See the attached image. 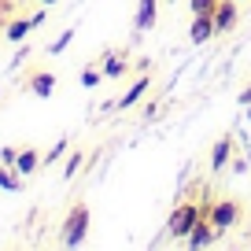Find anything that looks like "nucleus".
Listing matches in <instances>:
<instances>
[{
  "mask_svg": "<svg viewBox=\"0 0 251 251\" xmlns=\"http://www.w3.org/2000/svg\"><path fill=\"white\" fill-rule=\"evenodd\" d=\"M207 214V203H196V200H181L177 207L170 211V218H166V236L170 240H185L192 229H196V222Z\"/></svg>",
  "mask_w": 251,
  "mask_h": 251,
  "instance_id": "f257e3e1",
  "label": "nucleus"
},
{
  "mask_svg": "<svg viewBox=\"0 0 251 251\" xmlns=\"http://www.w3.org/2000/svg\"><path fill=\"white\" fill-rule=\"evenodd\" d=\"M89 222H93L89 207L85 203H74L71 211H67V218H63V226H59V244H63V248H78V244H85Z\"/></svg>",
  "mask_w": 251,
  "mask_h": 251,
  "instance_id": "f03ea898",
  "label": "nucleus"
},
{
  "mask_svg": "<svg viewBox=\"0 0 251 251\" xmlns=\"http://www.w3.org/2000/svg\"><path fill=\"white\" fill-rule=\"evenodd\" d=\"M207 218L214 222V226L226 233V229H236L240 226V218H244V203L240 200H214V203H207Z\"/></svg>",
  "mask_w": 251,
  "mask_h": 251,
  "instance_id": "7ed1b4c3",
  "label": "nucleus"
},
{
  "mask_svg": "<svg viewBox=\"0 0 251 251\" xmlns=\"http://www.w3.org/2000/svg\"><path fill=\"white\" fill-rule=\"evenodd\" d=\"M218 240H222V229L214 226V222L207 218V214H203V218L196 222V229H192V233L185 236V244H188V248H192V251H203V248H214V244H218Z\"/></svg>",
  "mask_w": 251,
  "mask_h": 251,
  "instance_id": "20e7f679",
  "label": "nucleus"
},
{
  "mask_svg": "<svg viewBox=\"0 0 251 251\" xmlns=\"http://www.w3.org/2000/svg\"><path fill=\"white\" fill-rule=\"evenodd\" d=\"M37 26H45V8H41V11H33L30 19H11V23L4 26V37H8L11 45H19V41H26L33 30H37Z\"/></svg>",
  "mask_w": 251,
  "mask_h": 251,
  "instance_id": "39448f33",
  "label": "nucleus"
},
{
  "mask_svg": "<svg viewBox=\"0 0 251 251\" xmlns=\"http://www.w3.org/2000/svg\"><path fill=\"white\" fill-rule=\"evenodd\" d=\"M148 89H151V78H148V74L133 78L129 85H126V93L115 100V107H118V111H129V107H137V103H141L144 96H148Z\"/></svg>",
  "mask_w": 251,
  "mask_h": 251,
  "instance_id": "423d86ee",
  "label": "nucleus"
},
{
  "mask_svg": "<svg viewBox=\"0 0 251 251\" xmlns=\"http://www.w3.org/2000/svg\"><path fill=\"white\" fill-rule=\"evenodd\" d=\"M236 4L240 0H218V8H214V33L236 30V23H240V8Z\"/></svg>",
  "mask_w": 251,
  "mask_h": 251,
  "instance_id": "0eeeda50",
  "label": "nucleus"
},
{
  "mask_svg": "<svg viewBox=\"0 0 251 251\" xmlns=\"http://www.w3.org/2000/svg\"><path fill=\"white\" fill-rule=\"evenodd\" d=\"M129 63H133L129 52H103L100 71H103V78H126V74H129Z\"/></svg>",
  "mask_w": 251,
  "mask_h": 251,
  "instance_id": "6e6552de",
  "label": "nucleus"
},
{
  "mask_svg": "<svg viewBox=\"0 0 251 251\" xmlns=\"http://www.w3.org/2000/svg\"><path fill=\"white\" fill-rule=\"evenodd\" d=\"M26 89H30L33 96H41V100H48V96L55 93V74L52 71H30L26 74Z\"/></svg>",
  "mask_w": 251,
  "mask_h": 251,
  "instance_id": "1a4fd4ad",
  "label": "nucleus"
},
{
  "mask_svg": "<svg viewBox=\"0 0 251 251\" xmlns=\"http://www.w3.org/2000/svg\"><path fill=\"white\" fill-rule=\"evenodd\" d=\"M211 37H218V33H214V15H192V23H188V41H192V45H207Z\"/></svg>",
  "mask_w": 251,
  "mask_h": 251,
  "instance_id": "9d476101",
  "label": "nucleus"
},
{
  "mask_svg": "<svg viewBox=\"0 0 251 251\" xmlns=\"http://www.w3.org/2000/svg\"><path fill=\"white\" fill-rule=\"evenodd\" d=\"M159 19V0H137V15H133V26L141 33H148Z\"/></svg>",
  "mask_w": 251,
  "mask_h": 251,
  "instance_id": "9b49d317",
  "label": "nucleus"
},
{
  "mask_svg": "<svg viewBox=\"0 0 251 251\" xmlns=\"http://www.w3.org/2000/svg\"><path fill=\"white\" fill-rule=\"evenodd\" d=\"M233 148H236V144H233V137H218V144H214V148H211V170L214 174H222V170H226V166H229V159H233Z\"/></svg>",
  "mask_w": 251,
  "mask_h": 251,
  "instance_id": "f8f14e48",
  "label": "nucleus"
},
{
  "mask_svg": "<svg viewBox=\"0 0 251 251\" xmlns=\"http://www.w3.org/2000/svg\"><path fill=\"white\" fill-rule=\"evenodd\" d=\"M23 185H26V177L15 170V166L0 163V188H4V192H23Z\"/></svg>",
  "mask_w": 251,
  "mask_h": 251,
  "instance_id": "ddd939ff",
  "label": "nucleus"
},
{
  "mask_svg": "<svg viewBox=\"0 0 251 251\" xmlns=\"http://www.w3.org/2000/svg\"><path fill=\"white\" fill-rule=\"evenodd\" d=\"M37 166H41V151H37V148H19V163H15V170L23 174V177L37 174Z\"/></svg>",
  "mask_w": 251,
  "mask_h": 251,
  "instance_id": "4468645a",
  "label": "nucleus"
},
{
  "mask_svg": "<svg viewBox=\"0 0 251 251\" xmlns=\"http://www.w3.org/2000/svg\"><path fill=\"white\" fill-rule=\"evenodd\" d=\"M67 151H71V137H59V141H55L52 148H48L45 155H41V166H52V163H59V159L67 155Z\"/></svg>",
  "mask_w": 251,
  "mask_h": 251,
  "instance_id": "2eb2a0df",
  "label": "nucleus"
},
{
  "mask_svg": "<svg viewBox=\"0 0 251 251\" xmlns=\"http://www.w3.org/2000/svg\"><path fill=\"white\" fill-rule=\"evenodd\" d=\"M81 166H85V151H81V148H74L71 155H67V163H63V177H67V181H71V177H78V174H81Z\"/></svg>",
  "mask_w": 251,
  "mask_h": 251,
  "instance_id": "dca6fc26",
  "label": "nucleus"
},
{
  "mask_svg": "<svg viewBox=\"0 0 251 251\" xmlns=\"http://www.w3.org/2000/svg\"><path fill=\"white\" fill-rule=\"evenodd\" d=\"M100 78H103L100 63H89L85 71H81V85H85V89H96V85H100Z\"/></svg>",
  "mask_w": 251,
  "mask_h": 251,
  "instance_id": "f3484780",
  "label": "nucleus"
},
{
  "mask_svg": "<svg viewBox=\"0 0 251 251\" xmlns=\"http://www.w3.org/2000/svg\"><path fill=\"white\" fill-rule=\"evenodd\" d=\"M71 41H74V26H67V30H63V33H59V37H55V41H52V45H48V55H59V52H63V48L71 45Z\"/></svg>",
  "mask_w": 251,
  "mask_h": 251,
  "instance_id": "a211bd4d",
  "label": "nucleus"
},
{
  "mask_svg": "<svg viewBox=\"0 0 251 251\" xmlns=\"http://www.w3.org/2000/svg\"><path fill=\"white\" fill-rule=\"evenodd\" d=\"M214 8H218V0H188L192 15H214Z\"/></svg>",
  "mask_w": 251,
  "mask_h": 251,
  "instance_id": "6ab92c4d",
  "label": "nucleus"
},
{
  "mask_svg": "<svg viewBox=\"0 0 251 251\" xmlns=\"http://www.w3.org/2000/svg\"><path fill=\"white\" fill-rule=\"evenodd\" d=\"M0 163L15 166V163H19V148H11V144H8V148H0Z\"/></svg>",
  "mask_w": 251,
  "mask_h": 251,
  "instance_id": "aec40b11",
  "label": "nucleus"
},
{
  "mask_svg": "<svg viewBox=\"0 0 251 251\" xmlns=\"http://www.w3.org/2000/svg\"><path fill=\"white\" fill-rule=\"evenodd\" d=\"M229 170H233V174H244V170H248V163H244V159H229Z\"/></svg>",
  "mask_w": 251,
  "mask_h": 251,
  "instance_id": "412c9836",
  "label": "nucleus"
},
{
  "mask_svg": "<svg viewBox=\"0 0 251 251\" xmlns=\"http://www.w3.org/2000/svg\"><path fill=\"white\" fill-rule=\"evenodd\" d=\"M236 100H240V107H248V103H251V85L240 89V96H236Z\"/></svg>",
  "mask_w": 251,
  "mask_h": 251,
  "instance_id": "4be33fe9",
  "label": "nucleus"
},
{
  "mask_svg": "<svg viewBox=\"0 0 251 251\" xmlns=\"http://www.w3.org/2000/svg\"><path fill=\"white\" fill-rule=\"evenodd\" d=\"M37 4L41 8H52V4H59V0H37Z\"/></svg>",
  "mask_w": 251,
  "mask_h": 251,
  "instance_id": "5701e85b",
  "label": "nucleus"
},
{
  "mask_svg": "<svg viewBox=\"0 0 251 251\" xmlns=\"http://www.w3.org/2000/svg\"><path fill=\"white\" fill-rule=\"evenodd\" d=\"M248 122H251V103H248Z\"/></svg>",
  "mask_w": 251,
  "mask_h": 251,
  "instance_id": "b1692460",
  "label": "nucleus"
}]
</instances>
